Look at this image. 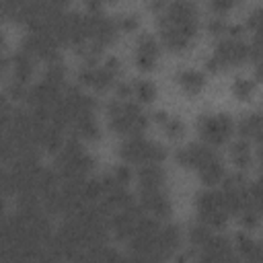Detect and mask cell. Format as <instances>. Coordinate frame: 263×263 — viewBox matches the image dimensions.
Wrapping results in <instances>:
<instances>
[{"instance_id":"29","label":"cell","mask_w":263,"mask_h":263,"mask_svg":"<svg viewBox=\"0 0 263 263\" xmlns=\"http://www.w3.org/2000/svg\"><path fill=\"white\" fill-rule=\"evenodd\" d=\"M2 47H4V37L0 35V49H2Z\"/></svg>"},{"instance_id":"6","label":"cell","mask_w":263,"mask_h":263,"mask_svg":"<svg viewBox=\"0 0 263 263\" xmlns=\"http://www.w3.org/2000/svg\"><path fill=\"white\" fill-rule=\"evenodd\" d=\"M119 156L129 164H144V162H162L166 158V148L154 140L144 136H129L119 144Z\"/></svg>"},{"instance_id":"17","label":"cell","mask_w":263,"mask_h":263,"mask_svg":"<svg viewBox=\"0 0 263 263\" xmlns=\"http://www.w3.org/2000/svg\"><path fill=\"white\" fill-rule=\"evenodd\" d=\"M179 247H181V230L175 224L158 226V249H160V257L162 259H168Z\"/></svg>"},{"instance_id":"28","label":"cell","mask_w":263,"mask_h":263,"mask_svg":"<svg viewBox=\"0 0 263 263\" xmlns=\"http://www.w3.org/2000/svg\"><path fill=\"white\" fill-rule=\"evenodd\" d=\"M6 66H8V60H6V58H4L2 53H0V76L4 74V70H6Z\"/></svg>"},{"instance_id":"13","label":"cell","mask_w":263,"mask_h":263,"mask_svg":"<svg viewBox=\"0 0 263 263\" xmlns=\"http://www.w3.org/2000/svg\"><path fill=\"white\" fill-rule=\"evenodd\" d=\"M138 185L140 189H154L166 187V173L162 171L160 162H144L138 168Z\"/></svg>"},{"instance_id":"15","label":"cell","mask_w":263,"mask_h":263,"mask_svg":"<svg viewBox=\"0 0 263 263\" xmlns=\"http://www.w3.org/2000/svg\"><path fill=\"white\" fill-rule=\"evenodd\" d=\"M195 171H197V175H199L201 183H203V185H208V187H214V185L222 183V179H224V175H226L224 164H222V158H220V154H218V152H216L214 156H210L203 164H199Z\"/></svg>"},{"instance_id":"21","label":"cell","mask_w":263,"mask_h":263,"mask_svg":"<svg viewBox=\"0 0 263 263\" xmlns=\"http://www.w3.org/2000/svg\"><path fill=\"white\" fill-rule=\"evenodd\" d=\"M238 134L242 140L259 144L261 138V115L259 113H249L238 121Z\"/></svg>"},{"instance_id":"19","label":"cell","mask_w":263,"mask_h":263,"mask_svg":"<svg viewBox=\"0 0 263 263\" xmlns=\"http://www.w3.org/2000/svg\"><path fill=\"white\" fill-rule=\"evenodd\" d=\"M230 160L234 162V166H236L238 171L251 168V164H253V160H255L251 142H247V140H242V138L236 140V142H232V144H230Z\"/></svg>"},{"instance_id":"23","label":"cell","mask_w":263,"mask_h":263,"mask_svg":"<svg viewBox=\"0 0 263 263\" xmlns=\"http://www.w3.org/2000/svg\"><path fill=\"white\" fill-rule=\"evenodd\" d=\"M154 119H156L158 125L164 129V134H166L168 138H173V140L181 138L183 132H185L183 121H181L179 117H175V115H168V113H164V111H156V113H154Z\"/></svg>"},{"instance_id":"7","label":"cell","mask_w":263,"mask_h":263,"mask_svg":"<svg viewBox=\"0 0 263 263\" xmlns=\"http://www.w3.org/2000/svg\"><path fill=\"white\" fill-rule=\"evenodd\" d=\"M199 138L208 146H222L232 136V119L224 113H203L195 123Z\"/></svg>"},{"instance_id":"26","label":"cell","mask_w":263,"mask_h":263,"mask_svg":"<svg viewBox=\"0 0 263 263\" xmlns=\"http://www.w3.org/2000/svg\"><path fill=\"white\" fill-rule=\"evenodd\" d=\"M238 0H210V8L220 16V14H226L230 8L236 6Z\"/></svg>"},{"instance_id":"11","label":"cell","mask_w":263,"mask_h":263,"mask_svg":"<svg viewBox=\"0 0 263 263\" xmlns=\"http://www.w3.org/2000/svg\"><path fill=\"white\" fill-rule=\"evenodd\" d=\"M197 257L201 261H210V263H220V261H232L234 259L230 240H226L222 234H216L214 230L197 247Z\"/></svg>"},{"instance_id":"22","label":"cell","mask_w":263,"mask_h":263,"mask_svg":"<svg viewBox=\"0 0 263 263\" xmlns=\"http://www.w3.org/2000/svg\"><path fill=\"white\" fill-rule=\"evenodd\" d=\"M154 97H156V86L152 80L138 78L129 82V99H134L136 103H152Z\"/></svg>"},{"instance_id":"12","label":"cell","mask_w":263,"mask_h":263,"mask_svg":"<svg viewBox=\"0 0 263 263\" xmlns=\"http://www.w3.org/2000/svg\"><path fill=\"white\" fill-rule=\"evenodd\" d=\"M158 58H160V45H158V41L152 35H148V33L140 35L138 41H136V53H134L136 66L140 70H152L156 66Z\"/></svg>"},{"instance_id":"8","label":"cell","mask_w":263,"mask_h":263,"mask_svg":"<svg viewBox=\"0 0 263 263\" xmlns=\"http://www.w3.org/2000/svg\"><path fill=\"white\" fill-rule=\"evenodd\" d=\"M199 25H177L168 21H158L160 41L168 51H187L195 37H197Z\"/></svg>"},{"instance_id":"25","label":"cell","mask_w":263,"mask_h":263,"mask_svg":"<svg viewBox=\"0 0 263 263\" xmlns=\"http://www.w3.org/2000/svg\"><path fill=\"white\" fill-rule=\"evenodd\" d=\"M113 23H115V29H117V33H132V31H136L138 29V14H129V12H125V14H117L115 18H113Z\"/></svg>"},{"instance_id":"2","label":"cell","mask_w":263,"mask_h":263,"mask_svg":"<svg viewBox=\"0 0 263 263\" xmlns=\"http://www.w3.org/2000/svg\"><path fill=\"white\" fill-rule=\"evenodd\" d=\"M95 166V158L82 148L78 138L64 140L55 154V171L62 179H82L88 177V173Z\"/></svg>"},{"instance_id":"27","label":"cell","mask_w":263,"mask_h":263,"mask_svg":"<svg viewBox=\"0 0 263 263\" xmlns=\"http://www.w3.org/2000/svg\"><path fill=\"white\" fill-rule=\"evenodd\" d=\"M259 14H261V10H259V8H255V10L247 16V31H251L253 35H257V33H259V21H261V16H259Z\"/></svg>"},{"instance_id":"1","label":"cell","mask_w":263,"mask_h":263,"mask_svg":"<svg viewBox=\"0 0 263 263\" xmlns=\"http://www.w3.org/2000/svg\"><path fill=\"white\" fill-rule=\"evenodd\" d=\"M107 121L113 134L121 138L142 136V132L148 127V115L134 99H113L107 107Z\"/></svg>"},{"instance_id":"20","label":"cell","mask_w":263,"mask_h":263,"mask_svg":"<svg viewBox=\"0 0 263 263\" xmlns=\"http://www.w3.org/2000/svg\"><path fill=\"white\" fill-rule=\"evenodd\" d=\"M234 247H236V253H238L242 259L253 261V263L261 261V247H259V242H257L251 234H247V232L236 234V236H234Z\"/></svg>"},{"instance_id":"10","label":"cell","mask_w":263,"mask_h":263,"mask_svg":"<svg viewBox=\"0 0 263 263\" xmlns=\"http://www.w3.org/2000/svg\"><path fill=\"white\" fill-rule=\"evenodd\" d=\"M140 208L156 218V220H164L171 216V197L166 193V187H154V189H140Z\"/></svg>"},{"instance_id":"9","label":"cell","mask_w":263,"mask_h":263,"mask_svg":"<svg viewBox=\"0 0 263 263\" xmlns=\"http://www.w3.org/2000/svg\"><path fill=\"white\" fill-rule=\"evenodd\" d=\"M58 45L60 43L49 33H45V31H29V35L23 39V47L21 49H25L35 60H45L49 64V62L60 60Z\"/></svg>"},{"instance_id":"30","label":"cell","mask_w":263,"mask_h":263,"mask_svg":"<svg viewBox=\"0 0 263 263\" xmlns=\"http://www.w3.org/2000/svg\"><path fill=\"white\" fill-rule=\"evenodd\" d=\"M105 2H115V0H103V4H105Z\"/></svg>"},{"instance_id":"5","label":"cell","mask_w":263,"mask_h":263,"mask_svg":"<svg viewBox=\"0 0 263 263\" xmlns=\"http://www.w3.org/2000/svg\"><path fill=\"white\" fill-rule=\"evenodd\" d=\"M119 72H121L119 60L115 55H109L103 62H84V66L78 72V82L103 92V90L115 86Z\"/></svg>"},{"instance_id":"18","label":"cell","mask_w":263,"mask_h":263,"mask_svg":"<svg viewBox=\"0 0 263 263\" xmlns=\"http://www.w3.org/2000/svg\"><path fill=\"white\" fill-rule=\"evenodd\" d=\"M175 80H177L179 88H181L183 92H187V95H197V92L203 88V84H205L203 72L193 70V68H185V70L177 72V78H175Z\"/></svg>"},{"instance_id":"16","label":"cell","mask_w":263,"mask_h":263,"mask_svg":"<svg viewBox=\"0 0 263 263\" xmlns=\"http://www.w3.org/2000/svg\"><path fill=\"white\" fill-rule=\"evenodd\" d=\"M33 72H35V58L29 55L25 49L16 51L12 55V80L29 86V80L33 78Z\"/></svg>"},{"instance_id":"24","label":"cell","mask_w":263,"mask_h":263,"mask_svg":"<svg viewBox=\"0 0 263 263\" xmlns=\"http://www.w3.org/2000/svg\"><path fill=\"white\" fill-rule=\"evenodd\" d=\"M255 88H257V80L253 78H236L232 82V95L238 99V101H249L253 95H255Z\"/></svg>"},{"instance_id":"14","label":"cell","mask_w":263,"mask_h":263,"mask_svg":"<svg viewBox=\"0 0 263 263\" xmlns=\"http://www.w3.org/2000/svg\"><path fill=\"white\" fill-rule=\"evenodd\" d=\"M70 127H72V136L78 138V140L92 142V140H97L101 136V127H99V123L95 119V113H80V115H76L72 119Z\"/></svg>"},{"instance_id":"3","label":"cell","mask_w":263,"mask_h":263,"mask_svg":"<svg viewBox=\"0 0 263 263\" xmlns=\"http://www.w3.org/2000/svg\"><path fill=\"white\" fill-rule=\"evenodd\" d=\"M245 62H249V43L240 37H220L205 66L210 72H222L228 68L242 66Z\"/></svg>"},{"instance_id":"4","label":"cell","mask_w":263,"mask_h":263,"mask_svg":"<svg viewBox=\"0 0 263 263\" xmlns=\"http://www.w3.org/2000/svg\"><path fill=\"white\" fill-rule=\"evenodd\" d=\"M195 208H197L199 222L212 230H222L230 220V212L226 208L222 191H216V189L199 191L195 195Z\"/></svg>"}]
</instances>
